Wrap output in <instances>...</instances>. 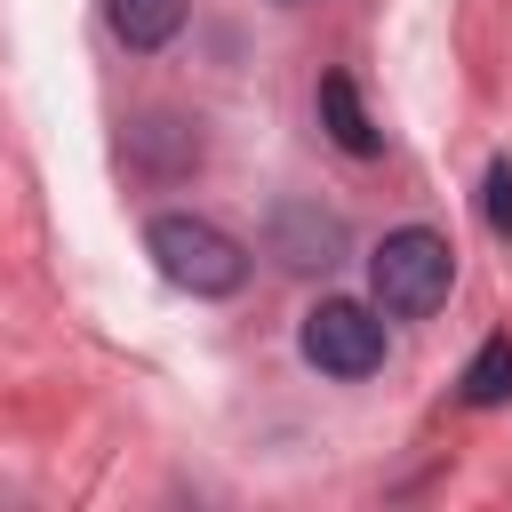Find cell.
<instances>
[{"label":"cell","mask_w":512,"mask_h":512,"mask_svg":"<svg viewBox=\"0 0 512 512\" xmlns=\"http://www.w3.org/2000/svg\"><path fill=\"white\" fill-rule=\"evenodd\" d=\"M104 24L128 48H168L184 32V0H104Z\"/></svg>","instance_id":"8992f818"},{"label":"cell","mask_w":512,"mask_h":512,"mask_svg":"<svg viewBox=\"0 0 512 512\" xmlns=\"http://www.w3.org/2000/svg\"><path fill=\"white\" fill-rule=\"evenodd\" d=\"M512 400V336H488L464 368V408H504Z\"/></svg>","instance_id":"52a82bcc"},{"label":"cell","mask_w":512,"mask_h":512,"mask_svg":"<svg viewBox=\"0 0 512 512\" xmlns=\"http://www.w3.org/2000/svg\"><path fill=\"white\" fill-rule=\"evenodd\" d=\"M144 248H152V264H160L176 288H192V296H232V288L248 280V248H240L224 224H208V216H152V224H144Z\"/></svg>","instance_id":"7a4b0ae2"},{"label":"cell","mask_w":512,"mask_h":512,"mask_svg":"<svg viewBox=\"0 0 512 512\" xmlns=\"http://www.w3.org/2000/svg\"><path fill=\"white\" fill-rule=\"evenodd\" d=\"M296 344H304V360L320 376H368V368H384V320L368 304H352V296H320L304 312Z\"/></svg>","instance_id":"3957f363"},{"label":"cell","mask_w":512,"mask_h":512,"mask_svg":"<svg viewBox=\"0 0 512 512\" xmlns=\"http://www.w3.org/2000/svg\"><path fill=\"white\" fill-rule=\"evenodd\" d=\"M480 216H488V232L512 240V160H496V168L480 176Z\"/></svg>","instance_id":"ba28073f"},{"label":"cell","mask_w":512,"mask_h":512,"mask_svg":"<svg viewBox=\"0 0 512 512\" xmlns=\"http://www.w3.org/2000/svg\"><path fill=\"white\" fill-rule=\"evenodd\" d=\"M272 256L280 264H296V272H328L336 256H344V216H328V208H304V200H288V208H272Z\"/></svg>","instance_id":"277c9868"},{"label":"cell","mask_w":512,"mask_h":512,"mask_svg":"<svg viewBox=\"0 0 512 512\" xmlns=\"http://www.w3.org/2000/svg\"><path fill=\"white\" fill-rule=\"evenodd\" d=\"M312 104H320V128H328V144H336V152H352V160H376V152H384V136H376V120L360 112V88H352L344 72H328Z\"/></svg>","instance_id":"5b68a950"},{"label":"cell","mask_w":512,"mask_h":512,"mask_svg":"<svg viewBox=\"0 0 512 512\" xmlns=\"http://www.w3.org/2000/svg\"><path fill=\"white\" fill-rule=\"evenodd\" d=\"M456 280V248L432 232V224H400L384 232V248L368 256V288H376V312L392 320H424Z\"/></svg>","instance_id":"6da1fadb"}]
</instances>
